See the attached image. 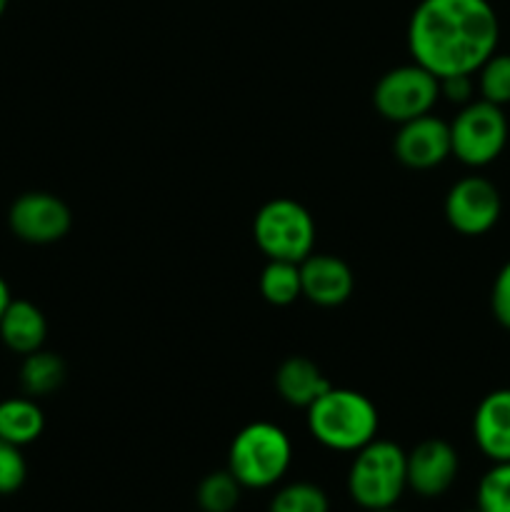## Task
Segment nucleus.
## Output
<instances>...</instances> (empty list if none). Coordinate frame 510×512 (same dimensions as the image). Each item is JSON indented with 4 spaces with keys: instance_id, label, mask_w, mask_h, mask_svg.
<instances>
[{
    "instance_id": "13",
    "label": "nucleus",
    "mask_w": 510,
    "mask_h": 512,
    "mask_svg": "<svg viewBox=\"0 0 510 512\" xmlns=\"http://www.w3.org/2000/svg\"><path fill=\"white\" fill-rule=\"evenodd\" d=\"M473 438L490 463H510V388L493 390L473 415Z\"/></svg>"
},
{
    "instance_id": "1",
    "label": "nucleus",
    "mask_w": 510,
    "mask_h": 512,
    "mask_svg": "<svg viewBox=\"0 0 510 512\" xmlns=\"http://www.w3.org/2000/svg\"><path fill=\"white\" fill-rule=\"evenodd\" d=\"M500 20L490 0H420L408 20V50L435 75H473L498 50Z\"/></svg>"
},
{
    "instance_id": "14",
    "label": "nucleus",
    "mask_w": 510,
    "mask_h": 512,
    "mask_svg": "<svg viewBox=\"0 0 510 512\" xmlns=\"http://www.w3.org/2000/svg\"><path fill=\"white\" fill-rule=\"evenodd\" d=\"M330 388L333 385L325 378L323 370L303 355H290L275 370V390L285 403L295 408L308 410Z\"/></svg>"
},
{
    "instance_id": "12",
    "label": "nucleus",
    "mask_w": 510,
    "mask_h": 512,
    "mask_svg": "<svg viewBox=\"0 0 510 512\" xmlns=\"http://www.w3.org/2000/svg\"><path fill=\"white\" fill-rule=\"evenodd\" d=\"M298 265L300 288L310 303L320 305V308H335L353 295L355 278L345 260L325 253H310Z\"/></svg>"
},
{
    "instance_id": "5",
    "label": "nucleus",
    "mask_w": 510,
    "mask_h": 512,
    "mask_svg": "<svg viewBox=\"0 0 510 512\" xmlns=\"http://www.w3.org/2000/svg\"><path fill=\"white\" fill-rule=\"evenodd\" d=\"M253 238L268 260L303 263L315 245V220L305 205L273 198L255 213Z\"/></svg>"
},
{
    "instance_id": "19",
    "label": "nucleus",
    "mask_w": 510,
    "mask_h": 512,
    "mask_svg": "<svg viewBox=\"0 0 510 512\" xmlns=\"http://www.w3.org/2000/svg\"><path fill=\"white\" fill-rule=\"evenodd\" d=\"M240 493L243 485L235 480V475L230 470H218L200 480L195 500L203 512H233L240 503Z\"/></svg>"
},
{
    "instance_id": "8",
    "label": "nucleus",
    "mask_w": 510,
    "mask_h": 512,
    "mask_svg": "<svg viewBox=\"0 0 510 512\" xmlns=\"http://www.w3.org/2000/svg\"><path fill=\"white\" fill-rule=\"evenodd\" d=\"M503 210L498 188L488 178L468 175L458 180L445 195V220L460 235H485L495 228Z\"/></svg>"
},
{
    "instance_id": "21",
    "label": "nucleus",
    "mask_w": 510,
    "mask_h": 512,
    "mask_svg": "<svg viewBox=\"0 0 510 512\" xmlns=\"http://www.w3.org/2000/svg\"><path fill=\"white\" fill-rule=\"evenodd\" d=\"M478 90L480 98L495 105L510 103V53L495 50L478 70Z\"/></svg>"
},
{
    "instance_id": "26",
    "label": "nucleus",
    "mask_w": 510,
    "mask_h": 512,
    "mask_svg": "<svg viewBox=\"0 0 510 512\" xmlns=\"http://www.w3.org/2000/svg\"><path fill=\"white\" fill-rule=\"evenodd\" d=\"M10 288H8V283H5L3 280V275H0V315L5 313V308H8V303H10Z\"/></svg>"
},
{
    "instance_id": "17",
    "label": "nucleus",
    "mask_w": 510,
    "mask_h": 512,
    "mask_svg": "<svg viewBox=\"0 0 510 512\" xmlns=\"http://www.w3.org/2000/svg\"><path fill=\"white\" fill-rule=\"evenodd\" d=\"M65 375L68 370H65L63 358L40 348L25 355L23 365H20V388L30 398H45L65 383Z\"/></svg>"
},
{
    "instance_id": "9",
    "label": "nucleus",
    "mask_w": 510,
    "mask_h": 512,
    "mask_svg": "<svg viewBox=\"0 0 510 512\" xmlns=\"http://www.w3.org/2000/svg\"><path fill=\"white\" fill-rule=\"evenodd\" d=\"M8 225L15 238L23 243L50 245L68 235L73 215L58 195L33 190L13 200L8 210Z\"/></svg>"
},
{
    "instance_id": "6",
    "label": "nucleus",
    "mask_w": 510,
    "mask_h": 512,
    "mask_svg": "<svg viewBox=\"0 0 510 512\" xmlns=\"http://www.w3.org/2000/svg\"><path fill=\"white\" fill-rule=\"evenodd\" d=\"M450 125V155L470 168H483L508 145V118L503 108L488 100H470Z\"/></svg>"
},
{
    "instance_id": "3",
    "label": "nucleus",
    "mask_w": 510,
    "mask_h": 512,
    "mask_svg": "<svg viewBox=\"0 0 510 512\" xmlns=\"http://www.w3.org/2000/svg\"><path fill=\"white\" fill-rule=\"evenodd\" d=\"M408 488V453L393 440H370L355 450L348 470V493L363 510L395 508Z\"/></svg>"
},
{
    "instance_id": "29",
    "label": "nucleus",
    "mask_w": 510,
    "mask_h": 512,
    "mask_svg": "<svg viewBox=\"0 0 510 512\" xmlns=\"http://www.w3.org/2000/svg\"><path fill=\"white\" fill-rule=\"evenodd\" d=\"M465 512H480V510H478V508H475V510H465Z\"/></svg>"
},
{
    "instance_id": "15",
    "label": "nucleus",
    "mask_w": 510,
    "mask_h": 512,
    "mask_svg": "<svg viewBox=\"0 0 510 512\" xmlns=\"http://www.w3.org/2000/svg\"><path fill=\"white\" fill-rule=\"evenodd\" d=\"M48 335V320L43 310L30 300H10L0 315V340L18 355H30L43 348Z\"/></svg>"
},
{
    "instance_id": "25",
    "label": "nucleus",
    "mask_w": 510,
    "mask_h": 512,
    "mask_svg": "<svg viewBox=\"0 0 510 512\" xmlns=\"http://www.w3.org/2000/svg\"><path fill=\"white\" fill-rule=\"evenodd\" d=\"M440 95H445L450 103H470L473 75H448V78H440Z\"/></svg>"
},
{
    "instance_id": "27",
    "label": "nucleus",
    "mask_w": 510,
    "mask_h": 512,
    "mask_svg": "<svg viewBox=\"0 0 510 512\" xmlns=\"http://www.w3.org/2000/svg\"><path fill=\"white\" fill-rule=\"evenodd\" d=\"M8 3H10V0H0V18H3V13H5V8H8Z\"/></svg>"
},
{
    "instance_id": "16",
    "label": "nucleus",
    "mask_w": 510,
    "mask_h": 512,
    "mask_svg": "<svg viewBox=\"0 0 510 512\" xmlns=\"http://www.w3.org/2000/svg\"><path fill=\"white\" fill-rule=\"evenodd\" d=\"M45 430V415L35 398H10L0 403V438L8 443L23 445L35 443Z\"/></svg>"
},
{
    "instance_id": "24",
    "label": "nucleus",
    "mask_w": 510,
    "mask_h": 512,
    "mask_svg": "<svg viewBox=\"0 0 510 512\" xmlns=\"http://www.w3.org/2000/svg\"><path fill=\"white\" fill-rule=\"evenodd\" d=\"M490 310H493L495 320L505 330H510V260L495 275L493 290H490Z\"/></svg>"
},
{
    "instance_id": "7",
    "label": "nucleus",
    "mask_w": 510,
    "mask_h": 512,
    "mask_svg": "<svg viewBox=\"0 0 510 512\" xmlns=\"http://www.w3.org/2000/svg\"><path fill=\"white\" fill-rule=\"evenodd\" d=\"M440 98V80L423 65H398L380 75L373 88V105L390 123L428 115Z\"/></svg>"
},
{
    "instance_id": "4",
    "label": "nucleus",
    "mask_w": 510,
    "mask_h": 512,
    "mask_svg": "<svg viewBox=\"0 0 510 512\" xmlns=\"http://www.w3.org/2000/svg\"><path fill=\"white\" fill-rule=\"evenodd\" d=\"M293 445L283 428L273 423H250L233 438L228 450V470L243 488H273L288 473Z\"/></svg>"
},
{
    "instance_id": "11",
    "label": "nucleus",
    "mask_w": 510,
    "mask_h": 512,
    "mask_svg": "<svg viewBox=\"0 0 510 512\" xmlns=\"http://www.w3.org/2000/svg\"><path fill=\"white\" fill-rule=\"evenodd\" d=\"M393 153L405 168H435L450 155V125L430 113L400 123L393 140Z\"/></svg>"
},
{
    "instance_id": "2",
    "label": "nucleus",
    "mask_w": 510,
    "mask_h": 512,
    "mask_svg": "<svg viewBox=\"0 0 510 512\" xmlns=\"http://www.w3.org/2000/svg\"><path fill=\"white\" fill-rule=\"evenodd\" d=\"M378 408L368 395L330 388L308 408V430L323 448L355 453L378 435Z\"/></svg>"
},
{
    "instance_id": "23",
    "label": "nucleus",
    "mask_w": 510,
    "mask_h": 512,
    "mask_svg": "<svg viewBox=\"0 0 510 512\" xmlns=\"http://www.w3.org/2000/svg\"><path fill=\"white\" fill-rule=\"evenodd\" d=\"M25 478H28V465L20 448L0 438V495L18 493Z\"/></svg>"
},
{
    "instance_id": "10",
    "label": "nucleus",
    "mask_w": 510,
    "mask_h": 512,
    "mask_svg": "<svg viewBox=\"0 0 510 512\" xmlns=\"http://www.w3.org/2000/svg\"><path fill=\"white\" fill-rule=\"evenodd\" d=\"M458 470V450L448 440H423L408 453V488L420 498H440L453 488Z\"/></svg>"
},
{
    "instance_id": "22",
    "label": "nucleus",
    "mask_w": 510,
    "mask_h": 512,
    "mask_svg": "<svg viewBox=\"0 0 510 512\" xmlns=\"http://www.w3.org/2000/svg\"><path fill=\"white\" fill-rule=\"evenodd\" d=\"M475 503L480 512H510V463H493L480 478Z\"/></svg>"
},
{
    "instance_id": "28",
    "label": "nucleus",
    "mask_w": 510,
    "mask_h": 512,
    "mask_svg": "<svg viewBox=\"0 0 510 512\" xmlns=\"http://www.w3.org/2000/svg\"><path fill=\"white\" fill-rule=\"evenodd\" d=\"M373 512H398L395 508H385V510H373Z\"/></svg>"
},
{
    "instance_id": "18",
    "label": "nucleus",
    "mask_w": 510,
    "mask_h": 512,
    "mask_svg": "<svg viewBox=\"0 0 510 512\" xmlns=\"http://www.w3.org/2000/svg\"><path fill=\"white\" fill-rule=\"evenodd\" d=\"M260 295L278 308L295 303L303 295L300 265L288 263V260H268V265L260 273Z\"/></svg>"
},
{
    "instance_id": "20",
    "label": "nucleus",
    "mask_w": 510,
    "mask_h": 512,
    "mask_svg": "<svg viewBox=\"0 0 510 512\" xmlns=\"http://www.w3.org/2000/svg\"><path fill=\"white\" fill-rule=\"evenodd\" d=\"M268 512H330V503L315 483H290L273 495Z\"/></svg>"
}]
</instances>
